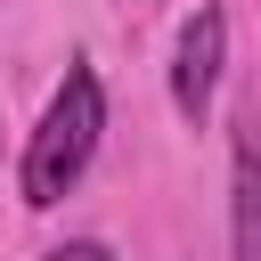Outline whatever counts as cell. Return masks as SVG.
<instances>
[{"label": "cell", "instance_id": "3957f363", "mask_svg": "<svg viewBox=\"0 0 261 261\" xmlns=\"http://www.w3.org/2000/svg\"><path fill=\"white\" fill-rule=\"evenodd\" d=\"M228 261H261V179H253V122L228 139Z\"/></svg>", "mask_w": 261, "mask_h": 261}, {"label": "cell", "instance_id": "277c9868", "mask_svg": "<svg viewBox=\"0 0 261 261\" xmlns=\"http://www.w3.org/2000/svg\"><path fill=\"white\" fill-rule=\"evenodd\" d=\"M49 261H114V253H106V245H98V237H73V245H57V253H49Z\"/></svg>", "mask_w": 261, "mask_h": 261}, {"label": "cell", "instance_id": "6da1fadb", "mask_svg": "<svg viewBox=\"0 0 261 261\" xmlns=\"http://www.w3.org/2000/svg\"><path fill=\"white\" fill-rule=\"evenodd\" d=\"M98 130H106V90H98V65L73 57L57 98H49V114H41V130H33V147H24V204L33 212L73 196V179L98 155Z\"/></svg>", "mask_w": 261, "mask_h": 261}, {"label": "cell", "instance_id": "7a4b0ae2", "mask_svg": "<svg viewBox=\"0 0 261 261\" xmlns=\"http://www.w3.org/2000/svg\"><path fill=\"white\" fill-rule=\"evenodd\" d=\"M220 65H228V16H220V8H196V16L179 24V65H171V106H179L188 122L212 114Z\"/></svg>", "mask_w": 261, "mask_h": 261}]
</instances>
